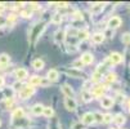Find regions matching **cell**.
<instances>
[{
    "instance_id": "obj_17",
    "label": "cell",
    "mask_w": 130,
    "mask_h": 129,
    "mask_svg": "<svg viewBox=\"0 0 130 129\" xmlns=\"http://www.w3.org/2000/svg\"><path fill=\"white\" fill-rule=\"evenodd\" d=\"M46 78H48V80H49L50 83H52V81H57L58 78H59V72H58V70L50 68V70L48 71V74H46Z\"/></svg>"
},
{
    "instance_id": "obj_43",
    "label": "cell",
    "mask_w": 130,
    "mask_h": 129,
    "mask_svg": "<svg viewBox=\"0 0 130 129\" xmlns=\"http://www.w3.org/2000/svg\"><path fill=\"white\" fill-rule=\"evenodd\" d=\"M4 9H5V5H4L3 3H0V13H2V12H3Z\"/></svg>"
},
{
    "instance_id": "obj_36",
    "label": "cell",
    "mask_w": 130,
    "mask_h": 129,
    "mask_svg": "<svg viewBox=\"0 0 130 129\" xmlns=\"http://www.w3.org/2000/svg\"><path fill=\"white\" fill-rule=\"evenodd\" d=\"M50 84V81L48 80V78H41V81H40V87H48Z\"/></svg>"
},
{
    "instance_id": "obj_12",
    "label": "cell",
    "mask_w": 130,
    "mask_h": 129,
    "mask_svg": "<svg viewBox=\"0 0 130 129\" xmlns=\"http://www.w3.org/2000/svg\"><path fill=\"white\" fill-rule=\"evenodd\" d=\"M83 125H91L94 124V118H93V112H85L83 116H81V121H80Z\"/></svg>"
},
{
    "instance_id": "obj_31",
    "label": "cell",
    "mask_w": 130,
    "mask_h": 129,
    "mask_svg": "<svg viewBox=\"0 0 130 129\" xmlns=\"http://www.w3.org/2000/svg\"><path fill=\"white\" fill-rule=\"evenodd\" d=\"M112 120H113L112 114H104L103 115V124H109V123H112Z\"/></svg>"
},
{
    "instance_id": "obj_24",
    "label": "cell",
    "mask_w": 130,
    "mask_h": 129,
    "mask_svg": "<svg viewBox=\"0 0 130 129\" xmlns=\"http://www.w3.org/2000/svg\"><path fill=\"white\" fill-rule=\"evenodd\" d=\"M44 61L43 60H40V58H36V60H34L32 61V67L36 70V71H40V70H43L44 68Z\"/></svg>"
},
{
    "instance_id": "obj_20",
    "label": "cell",
    "mask_w": 130,
    "mask_h": 129,
    "mask_svg": "<svg viewBox=\"0 0 130 129\" xmlns=\"http://www.w3.org/2000/svg\"><path fill=\"white\" fill-rule=\"evenodd\" d=\"M117 126H121V125H124L125 123H126V118H125V115L124 114H121V112H119V114H116L115 116H113V120H112Z\"/></svg>"
},
{
    "instance_id": "obj_4",
    "label": "cell",
    "mask_w": 130,
    "mask_h": 129,
    "mask_svg": "<svg viewBox=\"0 0 130 129\" xmlns=\"http://www.w3.org/2000/svg\"><path fill=\"white\" fill-rule=\"evenodd\" d=\"M121 23H122V20H121L119 16H112V17L108 20L107 26H108L109 30H115V28H119V27L121 26Z\"/></svg>"
},
{
    "instance_id": "obj_45",
    "label": "cell",
    "mask_w": 130,
    "mask_h": 129,
    "mask_svg": "<svg viewBox=\"0 0 130 129\" xmlns=\"http://www.w3.org/2000/svg\"><path fill=\"white\" fill-rule=\"evenodd\" d=\"M111 129H119V128H111Z\"/></svg>"
},
{
    "instance_id": "obj_46",
    "label": "cell",
    "mask_w": 130,
    "mask_h": 129,
    "mask_svg": "<svg viewBox=\"0 0 130 129\" xmlns=\"http://www.w3.org/2000/svg\"><path fill=\"white\" fill-rule=\"evenodd\" d=\"M0 125H2V120H0Z\"/></svg>"
},
{
    "instance_id": "obj_41",
    "label": "cell",
    "mask_w": 130,
    "mask_h": 129,
    "mask_svg": "<svg viewBox=\"0 0 130 129\" xmlns=\"http://www.w3.org/2000/svg\"><path fill=\"white\" fill-rule=\"evenodd\" d=\"M116 98H117V101H119V102H124V98H125V97H124V94H117V97H116Z\"/></svg>"
},
{
    "instance_id": "obj_6",
    "label": "cell",
    "mask_w": 130,
    "mask_h": 129,
    "mask_svg": "<svg viewBox=\"0 0 130 129\" xmlns=\"http://www.w3.org/2000/svg\"><path fill=\"white\" fill-rule=\"evenodd\" d=\"M108 62L111 65H120L121 62H124V57L117 52H112L108 56Z\"/></svg>"
},
{
    "instance_id": "obj_42",
    "label": "cell",
    "mask_w": 130,
    "mask_h": 129,
    "mask_svg": "<svg viewBox=\"0 0 130 129\" xmlns=\"http://www.w3.org/2000/svg\"><path fill=\"white\" fill-rule=\"evenodd\" d=\"M4 85V78L3 76H0V88H2Z\"/></svg>"
},
{
    "instance_id": "obj_15",
    "label": "cell",
    "mask_w": 130,
    "mask_h": 129,
    "mask_svg": "<svg viewBox=\"0 0 130 129\" xmlns=\"http://www.w3.org/2000/svg\"><path fill=\"white\" fill-rule=\"evenodd\" d=\"M104 5H106L104 3H94V4H91L89 10H90L91 14H99V13H102Z\"/></svg>"
},
{
    "instance_id": "obj_27",
    "label": "cell",
    "mask_w": 130,
    "mask_h": 129,
    "mask_svg": "<svg viewBox=\"0 0 130 129\" xmlns=\"http://www.w3.org/2000/svg\"><path fill=\"white\" fill-rule=\"evenodd\" d=\"M63 14H61V13H55V14H53L52 16V22L53 23H55V25H59L61 22H62V20H63V17H62Z\"/></svg>"
},
{
    "instance_id": "obj_14",
    "label": "cell",
    "mask_w": 130,
    "mask_h": 129,
    "mask_svg": "<svg viewBox=\"0 0 130 129\" xmlns=\"http://www.w3.org/2000/svg\"><path fill=\"white\" fill-rule=\"evenodd\" d=\"M9 62H10V57L8 56L7 53H2V54H0V70L7 68Z\"/></svg>"
},
{
    "instance_id": "obj_29",
    "label": "cell",
    "mask_w": 130,
    "mask_h": 129,
    "mask_svg": "<svg viewBox=\"0 0 130 129\" xmlns=\"http://www.w3.org/2000/svg\"><path fill=\"white\" fill-rule=\"evenodd\" d=\"M43 115L46 116V118H52L54 115V110L52 107H44V111H43Z\"/></svg>"
},
{
    "instance_id": "obj_21",
    "label": "cell",
    "mask_w": 130,
    "mask_h": 129,
    "mask_svg": "<svg viewBox=\"0 0 130 129\" xmlns=\"http://www.w3.org/2000/svg\"><path fill=\"white\" fill-rule=\"evenodd\" d=\"M103 76H104V80H106L108 84L116 83V81H117V75H116L115 72H112V71H107Z\"/></svg>"
},
{
    "instance_id": "obj_34",
    "label": "cell",
    "mask_w": 130,
    "mask_h": 129,
    "mask_svg": "<svg viewBox=\"0 0 130 129\" xmlns=\"http://www.w3.org/2000/svg\"><path fill=\"white\" fill-rule=\"evenodd\" d=\"M13 89L10 88V89H5L4 90V93H5V98H13Z\"/></svg>"
},
{
    "instance_id": "obj_30",
    "label": "cell",
    "mask_w": 130,
    "mask_h": 129,
    "mask_svg": "<svg viewBox=\"0 0 130 129\" xmlns=\"http://www.w3.org/2000/svg\"><path fill=\"white\" fill-rule=\"evenodd\" d=\"M93 118H94V123H103V115L101 112H93Z\"/></svg>"
},
{
    "instance_id": "obj_32",
    "label": "cell",
    "mask_w": 130,
    "mask_h": 129,
    "mask_svg": "<svg viewBox=\"0 0 130 129\" xmlns=\"http://www.w3.org/2000/svg\"><path fill=\"white\" fill-rule=\"evenodd\" d=\"M22 88H23V84H22V81H15V83L12 85V89H13V90H17V92H20Z\"/></svg>"
},
{
    "instance_id": "obj_38",
    "label": "cell",
    "mask_w": 130,
    "mask_h": 129,
    "mask_svg": "<svg viewBox=\"0 0 130 129\" xmlns=\"http://www.w3.org/2000/svg\"><path fill=\"white\" fill-rule=\"evenodd\" d=\"M5 25H7V18L0 14V27H3V26H5Z\"/></svg>"
},
{
    "instance_id": "obj_35",
    "label": "cell",
    "mask_w": 130,
    "mask_h": 129,
    "mask_svg": "<svg viewBox=\"0 0 130 129\" xmlns=\"http://www.w3.org/2000/svg\"><path fill=\"white\" fill-rule=\"evenodd\" d=\"M52 5H54V7H57V8H67L68 7V4L67 3H52Z\"/></svg>"
},
{
    "instance_id": "obj_2",
    "label": "cell",
    "mask_w": 130,
    "mask_h": 129,
    "mask_svg": "<svg viewBox=\"0 0 130 129\" xmlns=\"http://www.w3.org/2000/svg\"><path fill=\"white\" fill-rule=\"evenodd\" d=\"M107 90V85H104V84H95L94 85V88H93V90L90 92L91 93V96H93V98H102L103 96H104V92Z\"/></svg>"
},
{
    "instance_id": "obj_1",
    "label": "cell",
    "mask_w": 130,
    "mask_h": 129,
    "mask_svg": "<svg viewBox=\"0 0 130 129\" xmlns=\"http://www.w3.org/2000/svg\"><path fill=\"white\" fill-rule=\"evenodd\" d=\"M44 30H45V23H44V22L35 25V26L31 28V31H30L28 41H30V43H36V40H38L40 36H41V34H43Z\"/></svg>"
},
{
    "instance_id": "obj_18",
    "label": "cell",
    "mask_w": 130,
    "mask_h": 129,
    "mask_svg": "<svg viewBox=\"0 0 130 129\" xmlns=\"http://www.w3.org/2000/svg\"><path fill=\"white\" fill-rule=\"evenodd\" d=\"M12 118H13V120H21V119H23V118H25L23 108H22V107L14 108V111L12 112Z\"/></svg>"
},
{
    "instance_id": "obj_26",
    "label": "cell",
    "mask_w": 130,
    "mask_h": 129,
    "mask_svg": "<svg viewBox=\"0 0 130 129\" xmlns=\"http://www.w3.org/2000/svg\"><path fill=\"white\" fill-rule=\"evenodd\" d=\"M40 81H41V78L40 76H38V75H34V76H31L30 78V84L28 85H31V87H38V85H40Z\"/></svg>"
},
{
    "instance_id": "obj_7",
    "label": "cell",
    "mask_w": 130,
    "mask_h": 129,
    "mask_svg": "<svg viewBox=\"0 0 130 129\" xmlns=\"http://www.w3.org/2000/svg\"><path fill=\"white\" fill-rule=\"evenodd\" d=\"M66 74H67V76H71V78H75V79H85L86 75L81 71V70H75V68H68L66 70Z\"/></svg>"
},
{
    "instance_id": "obj_10",
    "label": "cell",
    "mask_w": 130,
    "mask_h": 129,
    "mask_svg": "<svg viewBox=\"0 0 130 129\" xmlns=\"http://www.w3.org/2000/svg\"><path fill=\"white\" fill-rule=\"evenodd\" d=\"M113 103H115V99L112 98V97H107V96H103L102 98H101V106L103 107V108H111L113 106Z\"/></svg>"
},
{
    "instance_id": "obj_13",
    "label": "cell",
    "mask_w": 130,
    "mask_h": 129,
    "mask_svg": "<svg viewBox=\"0 0 130 129\" xmlns=\"http://www.w3.org/2000/svg\"><path fill=\"white\" fill-rule=\"evenodd\" d=\"M66 40V31L64 30H57L55 31V34H54V41L55 43H63Z\"/></svg>"
},
{
    "instance_id": "obj_19",
    "label": "cell",
    "mask_w": 130,
    "mask_h": 129,
    "mask_svg": "<svg viewBox=\"0 0 130 129\" xmlns=\"http://www.w3.org/2000/svg\"><path fill=\"white\" fill-rule=\"evenodd\" d=\"M89 36H90V35H89V31H88V30H84V28H83V30H81V28L77 30L76 38H77L79 41H85V40H88Z\"/></svg>"
},
{
    "instance_id": "obj_3",
    "label": "cell",
    "mask_w": 130,
    "mask_h": 129,
    "mask_svg": "<svg viewBox=\"0 0 130 129\" xmlns=\"http://www.w3.org/2000/svg\"><path fill=\"white\" fill-rule=\"evenodd\" d=\"M34 94H35V88L31 87V85L23 87L20 92H18V97H20L21 99H27V98H30Z\"/></svg>"
},
{
    "instance_id": "obj_5",
    "label": "cell",
    "mask_w": 130,
    "mask_h": 129,
    "mask_svg": "<svg viewBox=\"0 0 130 129\" xmlns=\"http://www.w3.org/2000/svg\"><path fill=\"white\" fill-rule=\"evenodd\" d=\"M14 76L17 78V81H23L28 78V71L23 67H18L14 71Z\"/></svg>"
},
{
    "instance_id": "obj_28",
    "label": "cell",
    "mask_w": 130,
    "mask_h": 129,
    "mask_svg": "<svg viewBox=\"0 0 130 129\" xmlns=\"http://www.w3.org/2000/svg\"><path fill=\"white\" fill-rule=\"evenodd\" d=\"M121 43L125 44V45L130 44V32H125V34L121 35Z\"/></svg>"
},
{
    "instance_id": "obj_25",
    "label": "cell",
    "mask_w": 130,
    "mask_h": 129,
    "mask_svg": "<svg viewBox=\"0 0 130 129\" xmlns=\"http://www.w3.org/2000/svg\"><path fill=\"white\" fill-rule=\"evenodd\" d=\"M102 78H103V76L101 75L99 72L94 71V72L91 74V78H90V81H91V83H94V84H99V83H101V80H102Z\"/></svg>"
},
{
    "instance_id": "obj_33",
    "label": "cell",
    "mask_w": 130,
    "mask_h": 129,
    "mask_svg": "<svg viewBox=\"0 0 130 129\" xmlns=\"http://www.w3.org/2000/svg\"><path fill=\"white\" fill-rule=\"evenodd\" d=\"M83 66H84V65H83V62H81L80 60L73 61V63H72V68H75V70H80Z\"/></svg>"
},
{
    "instance_id": "obj_8",
    "label": "cell",
    "mask_w": 130,
    "mask_h": 129,
    "mask_svg": "<svg viewBox=\"0 0 130 129\" xmlns=\"http://www.w3.org/2000/svg\"><path fill=\"white\" fill-rule=\"evenodd\" d=\"M64 107H66L67 111H71V112L76 111V108H77V102H76V99H75V98H66V99H64Z\"/></svg>"
},
{
    "instance_id": "obj_37",
    "label": "cell",
    "mask_w": 130,
    "mask_h": 129,
    "mask_svg": "<svg viewBox=\"0 0 130 129\" xmlns=\"http://www.w3.org/2000/svg\"><path fill=\"white\" fill-rule=\"evenodd\" d=\"M31 14H32V12L28 9V10H23L22 13H21V16L22 17H25V18H28V17H31Z\"/></svg>"
},
{
    "instance_id": "obj_23",
    "label": "cell",
    "mask_w": 130,
    "mask_h": 129,
    "mask_svg": "<svg viewBox=\"0 0 130 129\" xmlns=\"http://www.w3.org/2000/svg\"><path fill=\"white\" fill-rule=\"evenodd\" d=\"M43 111H44V106H43L41 103H36V105H34V106L31 107V112H32L34 115H36V116L43 115Z\"/></svg>"
},
{
    "instance_id": "obj_16",
    "label": "cell",
    "mask_w": 130,
    "mask_h": 129,
    "mask_svg": "<svg viewBox=\"0 0 130 129\" xmlns=\"http://www.w3.org/2000/svg\"><path fill=\"white\" fill-rule=\"evenodd\" d=\"M104 39H106V36L103 32H95L91 35V43H94V44H102Z\"/></svg>"
},
{
    "instance_id": "obj_44",
    "label": "cell",
    "mask_w": 130,
    "mask_h": 129,
    "mask_svg": "<svg viewBox=\"0 0 130 129\" xmlns=\"http://www.w3.org/2000/svg\"><path fill=\"white\" fill-rule=\"evenodd\" d=\"M127 107H129V111H130V98H129V102H127Z\"/></svg>"
},
{
    "instance_id": "obj_11",
    "label": "cell",
    "mask_w": 130,
    "mask_h": 129,
    "mask_svg": "<svg viewBox=\"0 0 130 129\" xmlns=\"http://www.w3.org/2000/svg\"><path fill=\"white\" fill-rule=\"evenodd\" d=\"M80 61L83 62V65H91L93 61H94V57H93V54L90 52H85L81 54V57H80Z\"/></svg>"
},
{
    "instance_id": "obj_39",
    "label": "cell",
    "mask_w": 130,
    "mask_h": 129,
    "mask_svg": "<svg viewBox=\"0 0 130 129\" xmlns=\"http://www.w3.org/2000/svg\"><path fill=\"white\" fill-rule=\"evenodd\" d=\"M72 129H84V125L81 123H75L72 125Z\"/></svg>"
},
{
    "instance_id": "obj_9",
    "label": "cell",
    "mask_w": 130,
    "mask_h": 129,
    "mask_svg": "<svg viewBox=\"0 0 130 129\" xmlns=\"http://www.w3.org/2000/svg\"><path fill=\"white\" fill-rule=\"evenodd\" d=\"M62 92L66 96V98H75V90L70 84H63L62 85Z\"/></svg>"
},
{
    "instance_id": "obj_22",
    "label": "cell",
    "mask_w": 130,
    "mask_h": 129,
    "mask_svg": "<svg viewBox=\"0 0 130 129\" xmlns=\"http://www.w3.org/2000/svg\"><path fill=\"white\" fill-rule=\"evenodd\" d=\"M80 96H81L83 102H85V103H89V102H91V99H93V96H91V93H90V90H88V89H83V90L80 92Z\"/></svg>"
},
{
    "instance_id": "obj_40",
    "label": "cell",
    "mask_w": 130,
    "mask_h": 129,
    "mask_svg": "<svg viewBox=\"0 0 130 129\" xmlns=\"http://www.w3.org/2000/svg\"><path fill=\"white\" fill-rule=\"evenodd\" d=\"M30 8H31V9H38V8H39V4H38V3H31V4H30Z\"/></svg>"
}]
</instances>
